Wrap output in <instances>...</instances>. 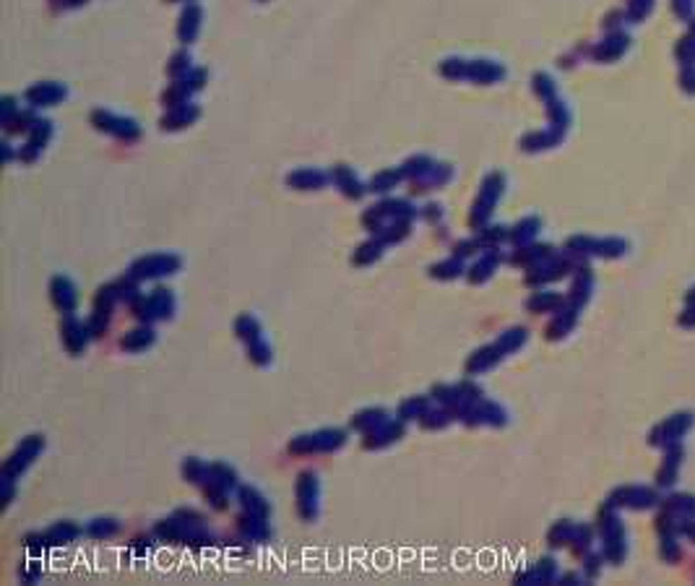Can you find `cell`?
Masks as SVG:
<instances>
[{
  "mask_svg": "<svg viewBox=\"0 0 695 586\" xmlns=\"http://www.w3.org/2000/svg\"><path fill=\"white\" fill-rule=\"evenodd\" d=\"M347 443V432L341 428H323L316 432H302L289 441L286 451L295 456H310V453H334Z\"/></svg>",
  "mask_w": 695,
  "mask_h": 586,
  "instance_id": "cell-1",
  "label": "cell"
},
{
  "mask_svg": "<svg viewBox=\"0 0 695 586\" xmlns=\"http://www.w3.org/2000/svg\"><path fill=\"white\" fill-rule=\"evenodd\" d=\"M174 295L170 289L156 287L149 295H138V298L131 302V313L141 323H154V320H170L174 316Z\"/></svg>",
  "mask_w": 695,
  "mask_h": 586,
  "instance_id": "cell-2",
  "label": "cell"
},
{
  "mask_svg": "<svg viewBox=\"0 0 695 586\" xmlns=\"http://www.w3.org/2000/svg\"><path fill=\"white\" fill-rule=\"evenodd\" d=\"M42 451H44V435L31 432L26 438H21V443L16 446V451L3 462L0 474H3V477H10V480H19L21 474L34 464V459H37Z\"/></svg>",
  "mask_w": 695,
  "mask_h": 586,
  "instance_id": "cell-3",
  "label": "cell"
},
{
  "mask_svg": "<svg viewBox=\"0 0 695 586\" xmlns=\"http://www.w3.org/2000/svg\"><path fill=\"white\" fill-rule=\"evenodd\" d=\"M297 495V514L302 521H316L318 519V500H320V482L316 472H302L295 485Z\"/></svg>",
  "mask_w": 695,
  "mask_h": 586,
  "instance_id": "cell-4",
  "label": "cell"
},
{
  "mask_svg": "<svg viewBox=\"0 0 695 586\" xmlns=\"http://www.w3.org/2000/svg\"><path fill=\"white\" fill-rule=\"evenodd\" d=\"M177 271H180V258L170 256V253H156V256L138 258L133 266H131V274H133L136 279H159V277L177 274Z\"/></svg>",
  "mask_w": 695,
  "mask_h": 586,
  "instance_id": "cell-5",
  "label": "cell"
},
{
  "mask_svg": "<svg viewBox=\"0 0 695 586\" xmlns=\"http://www.w3.org/2000/svg\"><path fill=\"white\" fill-rule=\"evenodd\" d=\"M92 336L94 334L89 329V323H81V320L73 318V316H65L60 320V341L63 347H65V352L73 355V357L86 350V344H89Z\"/></svg>",
  "mask_w": 695,
  "mask_h": 586,
  "instance_id": "cell-6",
  "label": "cell"
},
{
  "mask_svg": "<svg viewBox=\"0 0 695 586\" xmlns=\"http://www.w3.org/2000/svg\"><path fill=\"white\" fill-rule=\"evenodd\" d=\"M404 435H407V422L386 420L383 425H378L375 430H370L368 435L362 438V446H365L368 451H380V448H389L393 443H399Z\"/></svg>",
  "mask_w": 695,
  "mask_h": 586,
  "instance_id": "cell-7",
  "label": "cell"
},
{
  "mask_svg": "<svg viewBox=\"0 0 695 586\" xmlns=\"http://www.w3.org/2000/svg\"><path fill=\"white\" fill-rule=\"evenodd\" d=\"M502 175H498V172H492L487 180H484V186H482V190H480V198H477V204H474V214H471V222L477 225V222H484L487 216L492 214V206H495V201L500 198V193H502Z\"/></svg>",
  "mask_w": 695,
  "mask_h": 586,
  "instance_id": "cell-8",
  "label": "cell"
},
{
  "mask_svg": "<svg viewBox=\"0 0 695 586\" xmlns=\"http://www.w3.org/2000/svg\"><path fill=\"white\" fill-rule=\"evenodd\" d=\"M92 123L104 131V133H113L117 138H125V141H131L138 136V123L131 120V117H115L113 113H104V110H97L92 115Z\"/></svg>",
  "mask_w": 695,
  "mask_h": 586,
  "instance_id": "cell-9",
  "label": "cell"
},
{
  "mask_svg": "<svg viewBox=\"0 0 695 586\" xmlns=\"http://www.w3.org/2000/svg\"><path fill=\"white\" fill-rule=\"evenodd\" d=\"M502 357H505V352L498 347V341H492L487 347H480V350L471 352L469 357H466L464 371H466V375H482V373L492 371Z\"/></svg>",
  "mask_w": 695,
  "mask_h": 586,
  "instance_id": "cell-10",
  "label": "cell"
},
{
  "mask_svg": "<svg viewBox=\"0 0 695 586\" xmlns=\"http://www.w3.org/2000/svg\"><path fill=\"white\" fill-rule=\"evenodd\" d=\"M50 298L52 305L60 310L63 316H71L76 310V302H79V295H76V287L68 277H55L50 282Z\"/></svg>",
  "mask_w": 695,
  "mask_h": 586,
  "instance_id": "cell-11",
  "label": "cell"
},
{
  "mask_svg": "<svg viewBox=\"0 0 695 586\" xmlns=\"http://www.w3.org/2000/svg\"><path fill=\"white\" fill-rule=\"evenodd\" d=\"M602 535H604V553L610 560H623V553H625V545H623V526L620 521L614 519V516H602Z\"/></svg>",
  "mask_w": 695,
  "mask_h": 586,
  "instance_id": "cell-12",
  "label": "cell"
},
{
  "mask_svg": "<svg viewBox=\"0 0 695 586\" xmlns=\"http://www.w3.org/2000/svg\"><path fill=\"white\" fill-rule=\"evenodd\" d=\"M190 529H195V526H188L180 516H170V519L156 521V526H154V535L159 537L162 542H170V545H188Z\"/></svg>",
  "mask_w": 695,
  "mask_h": 586,
  "instance_id": "cell-13",
  "label": "cell"
},
{
  "mask_svg": "<svg viewBox=\"0 0 695 586\" xmlns=\"http://www.w3.org/2000/svg\"><path fill=\"white\" fill-rule=\"evenodd\" d=\"M237 529H240V535L245 537L247 542H258V545H263L271 539V529H268V519H261V516H253L243 511V514L237 516Z\"/></svg>",
  "mask_w": 695,
  "mask_h": 586,
  "instance_id": "cell-14",
  "label": "cell"
},
{
  "mask_svg": "<svg viewBox=\"0 0 695 586\" xmlns=\"http://www.w3.org/2000/svg\"><path fill=\"white\" fill-rule=\"evenodd\" d=\"M237 500L243 505V511L253 516H261V519H268L271 516V503L266 500V495L261 493L258 487H250V485H243L237 490Z\"/></svg>",
  "mask_w": 695,
  "mask_h": 586,
  "instance_id": "cell-15",
  "label": "cell"
},
{
  "mask_svg": "<svg viewBox=\"0 0 695 586\" xmlns=\"http://www.w3.org/2000/svg\"><path fill=\"white\" fill-rule=\"evenodd\" d=\"M42 535H44L47 547H60V545H71V542H76V539L83 535V529L76 524V521L65 519V521L52 524L50 529H47V532H42Z\"/></svg>",
  "mask_w": 695,
  "mask_h": 586,
  "instance_id": "cell-16",
  "label": "cell"
},
{
  "mask_svg": "<svg viewBox=\"0 0 695 586\" xmlns=\"http://www.w3.org/2000/svg\"><path fill=\"white\" fill-rule=\"evenodd\" d=\"M50 133H52L50 120H40V123L31 125V136H29V141H26V146L19 152V159H24V162H34L37 154H40L42 149H44V144H47Z\"/></svg>",
  "mask_w": 695,
  "mask_h": 586,
  "instance_id": "cell-17",
  "label": "cell"
},
{
  "mask_svg": "<svg viewBox=\"0 0 695 586\" xmlns=\"http://www.w3.org/2000/svg\"><path fill=\"white\" fill-rule=\"evenodd\" d=\"M154 341H156V331L152 329V323H141L133 331H128V334L120 336V350L143 352L149 350V347H154Z\"/></svg>",
  "mask_w": 695,
  "mask_h": 586,
  "instance_id": "cell-18",
  "label": "cell"
},
{
  "mask_svg": "<svg viewBox=\"0 0 695 586\" xmlns=\"http://www.w3.org/2000/svg\"><path fill=\"white\" fill-rule=\"evenodd\" d=\"M65 97V86L55 81H44V83H34L29 92H26V99H29L34 107H50V104L60 102Z\"/></svg>",
  "mask_w": 695,
  "mask_h": 586,
  "instance_id": "cell-19",
  "label": "cell"
},
{
  "mask_svg": "<svg viewBox=\"0 0 695 586\" xmlns=\"http://www.w3.org/2000/svg\"><path fill=\"white\" fill-rule=\"evenodd\" d=\"M386 420H391L389 409H383V407H368V409L357 412V414H352V420H349V428L352 430L362 432V435H368L370 430H375L378 425H383Z\"/></svg>",
  "mask_w": 695,
  "mask_h": 586,
  "instance_id": "cell-20",
  "label": "cell"
},
{
  "mask_svg": "<svg viewBox=\"0 0 695 586\" xmlns=\"http://www.w3.org/2000/svg\"><path fill=\"white\" fill-rule=\"evenodd\" d=\"M206 480L208 482H214V485H219V487H224V490H237V485H240V477H237V472L229 466V464H222V462H214V464H208V469H206ZM204 480V482H206ZM201 482V485H204Z\"/></svg>",
  "mask_w": 695,
  "mask_h": 586,
  "instance_id": "cell-21",
  "label": "cell"
},
{
  "mask_svg": "<svg viewBox=\"0 0 695 586\" xmlns=\"http://www.w3.org/2000/svg\"><path fill=\"white\" fill-rule=\"evenodd\" d=\"M286 186L297 188V190H320L326 186V175L318 170H297L292 175H286Z\"/></svg>",
  "mask_w": 695,
  "mask_h": 586,
  "instance_id": "cell-22",
  "label": "cell"
},
{
  "mask_svg": "<svg viewBox=\"0 0 695 586\" xmlns=\"http://www.w3.org/2000/svg\"><path fill=\"white\" fill-rule=\"evenodd\" d=\"M198 117V107L195 104H177L172 107V113L164 115L162 117V128L164 131H174V128H185V125H190Z\"/></svg>",
  "mask_w": 695,
  "mask_h": 586,
  "instance_id": "cell-23",
  "label": "cell"
},
{
  "mask_svg": "<svg viewBox=\"0 0 695 586\" xmlns=\"http://www.w3.org/2000/svg\"><path fill=\"white\" fill-rule=\"evenodd\" d=\"M502 76H505V71H502L498 63L471 60L469 63V76H466V79H471V81H480V83H492V81H498V79H502Z\"/></svg>",
  "mask_w": 695,
  "mask_h": 586,
  "instance_id": "cell-24",
  "label": "cell"
},
{
  "mask_svg": "<svg viewBox=\"0 0 695 586\" xmlns=\"http://www.w3.org/2000/svg\"><path fill=\"white\" fill-rule=\"evenodd\" d=\"M430 401L432 396H409V399H404L399 404V420L404 422H414V420H422L430 409Z\"/></svg>",
  "mask_w": 695,
  "mask_h": 586,
  "instance_id": "cell-25",
  "label": "cell"
},
{
  "mask_svg": "<svg viewBox=\"0 0 695 586\" xmlns=\"http://www.w3.org/2000/svg\"><path fill=\"white\" fill-rule=\"evenodd\" d=\"M235 336L240 341H245V344H253V341L263 339V329H261V323H258L256 316L243 313V316H237V320H235Z\"/></svg>",
  "mask_w": 695,
  "mask_h": 586,
  "instance_id": "cell-26",
  "label": "cell"
},
{
  "mask_svg": "<svg viewBox=\"0 0 695 586\" xmlns=\"http://www.w3.org/2000/svg\"><path fill=\"white\" fill-rule=\"evenodd\" d=\"M334 180H336V186L341 188L344 195H349V198H359V195L365 193V188L359 186V180L354 177V172H352L347 165L334 167Z\"/></svg>",
  "mask_w": 695,
  "mask_h": 586,
  "instance_id": "cell-27",
  "label": "cell"
},
{
  "mask_svg": "<svg viewBox=\"0 0 695 586\" xmlns=\"http://www.w3.org/2000/svg\"><path fill=\"white\" fill-rule=\"evenodd\" d=\"M612 503H623V505H635V508H646L648 503H654V493H648L644 487H625V490H617L612 495Z\"/></svg>",
  "mask_w": 695,
  "mask_h": 586,
  "instance_id": "cell-28",
  "label": "cell"
},
{
  "mask_svg": "<svg viewBox=\"0 0 695 586\" xmlns=\"http://www.w3.org/2000/svg\"><path fill=\"white\" fill-rule=\"evenodd\" d=\"M575 326V308H568V310H560L557 316H555V320L547 326V339L550 341H557V339H562L568 331Z\"/></svg>",
  "mask_w": 695,
  "mask_h": 586,
  "instance_id": "cell-29",
  "label": "cell"
},
{
  "mask_svg": "<svg viewBox=\"0 0 695 586\" xmlns=\"http://www.w3.org/2000/svg\"><path fill=\"white\" fill-rule=\"evenodd\" d=\"M117 529H120L117 519H113V516H99V519H92L83 532L89 537H94V539H107V537L117 535Z\"/></svg>",
  "mask_w": 695,
  "mask_h": 586,
  "instance_id": "cell-30",
  "label": "cell"
},
{
  "mask_svg": "<svg viewBox=\"0 0 695 586\" xmlns=\"http://www.w3.org/2000/svg\"><path fill=\"white\" fill-rule=\"evenodd\" d=\"M450 422H456V417H453V412L450 409H445V407H430L427 409V414L419 420V425L425 428V430H443V428H448Z\"/></svg>",
  "mask_w": 695,
  "mask_h": 586,
  "instance_id": "cell-31",
  "label": "cell"
},
{
  "mask_svg": "<svg viewBox=\"0 0 695 586\" xmlns=\"http://www.w3.org/2000/svg\"><path fill=\"white\" fill-rule=\"evenodd\" d=\"M526 339H529V331L523 329V326H516V329L502 331L495 341H498V347H500L505 355H511V352L521 350L523 344H526Z\"/></svg>",
  "mask_w": 695,
  "mask_h": 586,
  "instance_id": "cell-32",
  "label": "cell"
},
{
  "mask_svg": "<svg viewBox=\"0 0 695 586\" xmlns=\"http://www.w3.org/2000/svg\"><path fill=\"white\" fill-rule=\"evenodd\" d=\"M206 469H208V464H204L201 459H195V456H185L183 464H180V472H183V480L190 485H201L206 480Z\"/></svg>",
  "mask_w": 695,
  "mask_h": 586,
  "instance_id": "cell-33",
  "label": "cell"
},
{
  "mask_svg": "<svg viewBox=\"0 0 695 586\" xmlns=\"http://www.w3.org/2000/svg\"><path fill=\"white\" fill-rule=\"evenodd\" d=\"M247 360L253 362V365H258V368L271 365V360H274L271 344H268L266 339H258V341H253V344H247Z\"/></svg>",
  "mask_w": 695,
  "mask_h": 586,
  "instance_id": "cell-34",
  "label": "cell"
},
{
  "mask_svg": "<svg viewBox=\"0 0 695 586\" xmlns=\"http://www.w3.org/2000/svg\"><path fill=\"white\" fill-rule=\"evenodd\" d=\"M495 266H498V256H495V253H487L482 261H477V263L469 268V274H466V277H469L471 284H482L484 279L492 277V268Z\"/></svg>",
  "mask_w": 695,
  "mask_h": 586,
  "instance_id": "cell-35",
  "label": "cell"
},
{
  "mask_svg": "<svg viewBox=\"0 0 695 586\" xmlns=\"http://www.w3.org/2000/svg\"><path fill=\"white\" fill-rule=\"evenodd\" d=\"M562 305V298L555 295V292H537L532 300H529V310L532 313H553Z\"/></svg>",
  "mask_w": 695,
  "mask_h": 586,
  "instance_id": "cell-36",
  "label": "cell"
},
{
  "mask_svg": "<svg viewBox=\"0 0 695 586\" xmlns=\"http://www.w3.org/2000/svg\"><path fill=\"white\" fill-rule=\"evenodd\" d=\"M201 487H204L206 503H211L216 511H227V508H229V490H224V487H219V485H214V482H208V480H206Z\"/></svg>",
  "mask_w": 695,
  "mask_h": 586,
  "instance_id": "cell-37",
  "label": "cell"
},
{
  "mask_svg": "<svg viewBox=\"0 0 695 586\" xmlns=\"http://www.w3.org/2000/svg\"><path fill=\"white\" fill-rule=\"evenodd\" d=\"M573 535H575V526H573L571 521H557V524L550 529V535H547V542H550L553 547L571 545Z\"/></svg>",
  "mask_w": 695,
  "mask_h": 586,
  "instance_id": "cell-38",
  "label": "cell"
},
{
  "mask_svg": "<svg viewBox=\"0 0 695 586\" xmlns=\"http://www.w3.org/2000/svg\"><path fill=\"white\" fill-rule=\"evenodd\" d=\"M464 274V263H461V258H450V261H443V263H435V266H430V277L435 279H456Z\"/></svg>",
  "mask_w": 695,
  "mask_h": 586,
  "instance_id": "cell-39",
  "label": "cell"
},
{
  "mask_svg": "<svg viewBox=\"0 0 695 586\" xmlns=\"http://www.w3.org/2000/svg\"><path fill=\"white\" fill-rule=\"evenodd\" d=\"M198 19H201V10L198 8H188L183 13V19H180V40L188 44V42H193L195 31H198Z\"/></svg>",
  "mask_w": 695,
  "mask_h": 586,
  "instance_id": "cell-40",
  "label": "cell"
},
{
  "mask_svg": "<svg viewBox=\"0 0 695 586\" xmlns=\"http://www.w3.org/2000/svg\"><path fill=\"white\" fill-rule=\"evenodd\" d=\"M399 180H401V172L386 170V172H380V175H375L370 180V190H373V193H389L391 188H396Z\"/></svg>",
  "mask_w": 695,
  "mask_h": 586,
  "instance_id": "cell-41",
  "label": "cell"
},
{
  "mask_svg": "<svg viewBox=\"0 0 695 586\" xmlns=\"http://www.w3.org/2000/svg\"><path fill=\"white\" fill-rule=\"evenodd\" d=\"M380 243H365V245L359 247V250H354V256H352V263H357V266H368L370 261H375V258H380Z\"/></svg>",
  "mask_w": 695,
  "mask_h": 586,
  "instance_id": "cell-42",
  "label": "cell"
},
{
  "mask_svg": "<svg viewBox=\"0 0 695 586\" xmlns=\"http://www.w3.org/2000/svg\"><path fill=\"white\" fill-rule=\"evenodd\" d=\"M625 47H628V40L617 34V37H612V40H607V42H604V44H602V47L596 50V58H602V60H607V58H617V55H623Z\"/></svg>",
  "mask_w": 695,
  "mask_h": 586,
  "instance_id": "cell-43",
  "label": "cell"
},
{
  "mask_svg": "<svg viewBox=\"0 0 695 586\" xmlns=\"http://www.w3.org/2000/svg\"><path fill=\"white\" fill-rule=\"evenodd\" d=\"M440 73L448 76V79H466L469 76V63L448 58V60H443V65H440Z\"/></svg>",
  "mask_w": 695,
  "mask_h": 586,
  "instance_id": "cell-44",
  "label": "cell"
},
{
  "mask_svg": "<svg viewBox=\"0 0 695 586\" xmlns=\"http://www.w3.org/2000/svg\"><path fill=\"white\" fill-rule=\"evenodd\" d=\"M19 576H21V581H24V584H34V581L42 576V563L37 560V557L26 560V563L19 568Z\"/></svg>",
  "mask_w": 695,
  "mask_h": 586,
  "instance_id": "cell-45",
  "label": "cell"
},
{
  "mask_svg": "<svg viewBox=\"0 0 695 586\" xmlns=\"http://www.w3.org/2000/svg\"><path fill=\"white\" fill-rule=\"evenodd\" d=\"M459 391H461V396L464 399L469 401V404H477V401H482L484 399V391H482V386H477L474 381H459Z\"/></svg>",
  "mask_w": 695,
  "mask_h": 586,
  "instance_id": "cell-46",
  "label": "cell"
},
{
  "mask_svg": "<svg viewBox=\"0 0 695 586\" xmlns=\"http://www.w3.org/2000/svg\"><path fill=\"white\" fill-rule=\"evenodd\" d=\"M537 227H539L537 219H526V222H521V225L513 229V240H516V243H526V240H532L534 232H537Z\"/></svg>",
  "mask_w": 695,
  "mask_h": 586,
  "instance_id": "cell-47",
  "label": "cell"
},
{
  "mask_svg": "<svg viewBox=\"0 0 695 586\" xmlns=\"http://www.w3.org/2000/svg\"><path fill=\"white\" fill-rule=\"evenodd\" d=\"M534 89H537V94L544 97V99H553L555 86H553V79H550V76H544V73L534 76Z\"/></svg>",
  "mask_w": 695,
  "mask_h": 586,
  "instance_id": "cell-48",
  "label": "cell"
},
{
  "mask_svg": "<svg viewBox=\"0 0 695 586\" xmlns=\"http://www.w3.org/2000/svg\"><path fill=\"white\" fill-rule=\"evenodd\" d=\"M24 547L29 550L31 555H42V550L47 547V542H44V535H42V532H37V535H26V537H24Z\"/></svg>",
  "mask_w": 695,
  "mask_h": 586,
  "instance_id": "cell-49",
  "label": "cell"
},
{
  "mask_svg": "<svg viewBox=\"0 0 695 586\" xmlns=\"http://www.w3.org/2000/svg\"><path fill=\"white\" fill-rule=\"evenodd\" d=\"M174 516H180L188 526H206V519L198 511H193V508H177Z\"/></svg>",
  "mask_w": 695,
  "mask_h": 586,
  "instance_id": "cell-50",
  "label": "cell"
},
{
  "mask_svg": "<svg viewBox=\"0 0 695 586\" xmlns=\"http://www.w3.org/2000/svg\"><path fill=\"white\" fill-rule=\"evenodd\" d=\"M188 63H190V58H188L185 52H180V55H174V58H172V65H170V73H172V76H180V73H188V68H190Z\"/></svg>",
  "mask_w": 695,
  "mask_h": 586,
  "instance_id": "cell-51",
  "label": "cell"
},
{
  "mask_svg": "<svg viewBox=\"0 0 695 586\" xmlns=\"http://www.w3.org/2000/svg\"><path fill=\"white\" fill-rule=\"evenodd\" d=\"M131 550L136 553V557H143L149 550H152V537H136L133 542H131Z\"/></svg>",
  "mask_w": 695,
  "mask_h": 586,
  "instance_id": "cell-52",
  "label": "cell"
},
{
  "mask_svg": "<svg viewBox=\"0 0 695 586\" xmlns=\"http://www.w3.org/2000/svg\"><path fill=\"white\" fill-rule=\"evenodd\" d=\"M682 86H685V92L695 94V71L693 68H687V71L682 73Z\"/></svg>",
  "mask_w": 695,
  "mask_h": 586,
  "instance_id": "cell-53",
  "label": "cell"
},
{
  "mask_svg": "<svg viewBox=\"0 0 695 586\" xmlns=\"http://www.w3.org/2000/svg\"><path fill=\"white\" fill-rule=\"evenodd\" d=\"M690 6H693V0H675V10L680 16H687V13H690Z\"/></svg>",
  "mask_w": 695,
  "mask_h": 586,
  "instance_id": "cell-54",
  "label": "cell"
}]
</instances>
